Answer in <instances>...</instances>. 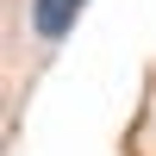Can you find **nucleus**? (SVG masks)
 Instances as JSON below:
<instances>
[{
	"label": "nucleus",
	"instance_id": "f257e3e1",
	"mask_svg": "<svg viewBox=\"0 0 156 156\" xmlns=\"http://www.w3.org/2000/svg\"><path fill=\"white\" fill-rule=\"evenodd\" d=\"M81 6H87V0H31V25H37V37H44V44H62V37H69V25L81 19Z\"/></svg>",
	"mask_w": 156,
	"mask_h": 156
}]
</instances>
